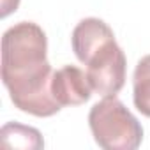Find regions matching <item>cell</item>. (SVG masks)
I'll return each mask as SVG.
<instances>
[{"mask_svg": "<svg viewBox=\"0 0 150 150\" xmlns=\"http://www.w3.org/2000/svg\"><path fill=\"white\" fill-rule=\"evenodd\" d=\"M0 143L6 148L39 150L44 146V139L35 127L23 125L18 122H7L0 129Z\"/></svg>", "mask_w": 150, "mask_h": 150, "instance_id": "cell-6", "label": "cell"}, {"mask_svg": "<svg viewBox=\"0 0 150 150\" xmlns=\"http://www.w3.org/2000/svg\"><path fill=\"white\" fill-rule=\"evenodd\" d=\"M132 92L136 110L150 118V55L143 57L134 69Z\"/></svg>", "mask_w": 150, "mask_h": 150, "instance_id": "cell-7", "label": "cell"}, {"mask_svg": "<svg viewBox=\"0 0 150 150\" xmlns=\"http://www.w3.org/2000/svg\"><path fill=\"white\" fill-rule=\"evenodd\" d=\"M51 90L62 108L85 104L94 92L87 78V72H83L76 65H64L62 69L55 71L51 80Z\"/></svg>", "mask_w": 150, "mask_h": 150, "instance_id": "cell-4", "label": "cell"}, {"mask_svg": "<svg viewBox=\"0 0 150 150\" xmlns=\"http://www.w3.org/2000/svg\"><path fill=\"white\" fill-rule=\"evenodd\" d=\"M88 125L96 143L104 150H136L143 139V127L117 96L103 97L88 113Z\"/></svg>", "mask_w": 150, "mask_h": 150, "instance_id": "cell-2", "label": "cell"}, {"mask_svg": "<svg viewBox=\"0 0 150 150\" xmlns=\"http://www.w3.org/2000/svg\"><path fill=\"white\" fill-rule=\"evenodd\" d=\"M85 65L87 78L96 94H99L101 97H110L117 96L122 90L125 83L127 62L122 48L115 39L101 46Z\"/></svg>", "mask_w": 150, "mask_h": 150, "instance_id": "cell-3", "label": "cell"}, {"mask_svg": "<svg viewBox=\"0 0 150 150\" xmlns=\"http://www.w3.org/2000/svg\"><path fill=\"white\" fill-rule=\"evenodd\" d=\"M113 30L99 18H85L72 30L71 42L74 55L81 64H87L90 57L106 42L113 41Z\"/></svg>", "mask_w": 150, "mask_h": 150, "instance_id": "cell-5", "label": "cell"}, {"mask_svg": "<svg viewBox=\"0 0 150 150\" xmlns=\"http://www.w3.org/2000/svg\"><path fill=\"white\" fill-rule=\"evenodd\" d=\"M46 51V34L34 21H20L4 32L2 81L14 106L34 117H53L62 110L51 90L53 69Z\"/></svg>", "mask_w": 150, "mask_h": 150, "instance_id": "cell-1", "label": "cell"}, {"mask_svg": "<svg viewBox=\"0 0 150 150\" xmlns=\"http://www.w3.org/2000/svg\"><path fill=\"white\" fill-rule=\"evenodd\" d=\"M20 6V0H2V13H0V16L6 18L9 16L13 11H16Z\"/></svg>", "mask_w": 150, "mask_h": 150, "instance_id": "cell-8", "label": "cell"}]
</instances>
